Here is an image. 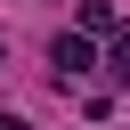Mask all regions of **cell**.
Instances as JSON below:
<instances>
[{
	"mask_svg": "<svg viewBox=\"0 0 130 130\" xmlns=\"http://www.w3.org/2000/svg\"><path fill=\"white\" fill-rule=\"evenodd\" d=\"M49 57H57V81L89 73V32H57V41H49Z\"/></svg>",
	"mask_w": 130,
	"mask_h": 130,
	"instance_id": "6da1fadb",
	"label": "cell"
},
{
	"mask_svg": "<svg viewBox=\"0 0 130 130\" xmlns=\"http://www.w3.org/2000/svg\"><path fill=\"white\" fill-rule=\"evenodd\" d=\"M0 130H32V122H16V114H0Z\"/></svg>",
	"mask_w": 130,
	"mask_h": 130,
	"instance_id": "7a4b0ae2",
	"label": "cell"
}]
</instances>
